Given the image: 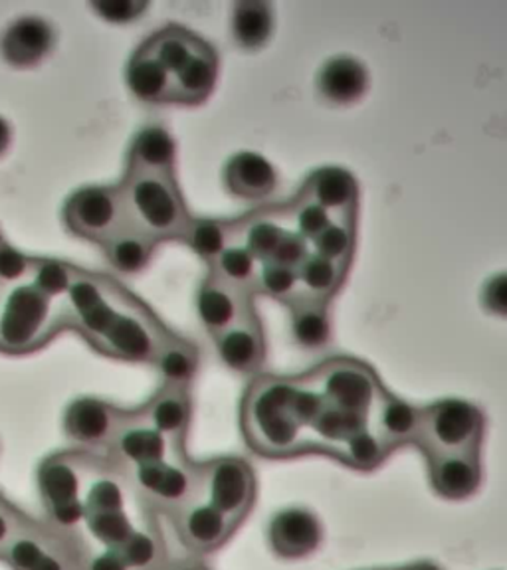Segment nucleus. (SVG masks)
Wrapping results in <instances>:
<instances>
[{
	"label": "nucleus",
	"instance_id": "39",
	"mask_svg": "<svg viewBox=\"0 0 507 570\" xmlns=\"http://www.w3.org/2000/svg\"><path fill=\"white\" fill-rule=\"evenodd\" d=\"M256 285L264 294L287 302L294 295L295 287L300 285L298 269L280 266L276 262H262L259 276H256Z\"/></svg>",
	"mask_w": 507,
	"mask_h": 570
},
{
	"label": "nucleus",
	"instance_id": "23",
	"mask_svg": "<svg viewBox=\"0 0 507 570\" xmlns=\"http://www.w3.org/2000/svg\"><path fill=\"white\" fill-rule=\"evenodd\" d=\"M300 196L323 206L331 216L355 213L359 187L349 170L341 167H323L308 178Z\"/></svg>",
	"mask_w": 507,
	"mask_h": 570
},
{
	"label": "nucleus",
	"instance_id": "4",
	"mask_svg": "<svg viewBox=\"0 0 507 570\" xmlns=\"http://www.w3.org/2000/svg\"><path fill=\"white\" fill-rule=\"evenodd\" d=\"M66 330V297L45 294L28 277L0 289V351L25 355Z\"/></svg>",
	"mask_w": 507,
	"mask_h": 570
},
{
	"label": "nucleus",
	"instance_id": "15",
	"mask_svg": "<svg viewBox=\"0 0 507 570\" xmlns=\"http://www.w3.org/2000/svg\"><path fill=\"white\" fill-rule=\"evenodd\" d=\"M56 46V30L40 17L17 18L0 38V53L12 68H35Z\"/></svg>",
	"mask_w": 507,
	"mask_h": 570
},
{
	"label": "nucleus",
	"instance_id": "9",
	"mask_svg": "<svg viewBox=\"0 0 507 570\" xmlns=\"http://www.w3.org/2000/svg\"><path fill=\"white\" fill-rule=\"evenodd\" d=\"M66 228L81 240L104 246L125 226L119 187H84L64 205Z\"/></svg>",
	"mask_w": 507,
	"mask_h": 570
},
{
	"label": "nucleus",
	"instance_id": "8",
	"mask_svg": "<svg viewBox=\"0 0 507 570\" xmlns=\"http://www.w3.org/2000/svg\"><path fill=\"white\" fill-rule=\"evenodd\" d=\"M201 498L241 527L256 501V475L252 465L241 458H218L201 463Z\"/></svg>",
	"mask_w": 507,
	"mask_h": 570
},
{
	"label": "nucleus",
	"instance_id": "42",
	"mask_svg": "<svg viewBox=\"0 0 507 570\" xmlns=\"http://www.w3.org/2000/svg\"><path fill=\"white\" fill-rule=\"evenodd\" d=\"M32 267H35V258L18 252L4 242L0 246V289L28 279L32 274Z\"/></svg>",
	"mask_w": 507,
	"mask_h": 570
},
{
	"label": "nucleus",
	"instance_id": "35",
	"mask_svg": "<svg viewBox=\"0 0 507 570\" xmlns=\"http://www.w3.org/2000/svg\"><path fill=\"white\" fill-rule=\"evenodd\" d=\"M129 570H160L165 567V547L153 527L135 529V533L119 547Z\"/></svg>",
	"mask_w": 507,
	"mask_h": 570
},
{
	"label": "nucleus",
	"instance_id": "40",
	"mask_svg": "<svg viewBox=\"0 0 507 570\" xmlns=\"http://www.w3.org/2000/svg\"><path fill=\"white\" fill-rule=\"evenodd\" d=\"M331 223V214L323 206L313 203L310 198H298V208H295V224H298V234L305 242H313L325 226Z\"/></svg>",
	"mask_w": 507,
	"mask_h": 570
},
{
	"label": "nucleus",
	"instance_id": "16",
	"mask_svg": "<svg viewBox=\"0 0 507 570\" xmlns=\"http://www.w3.org/2000/svg\"><path fill=\"white\" fill-rule=\"evenodd\" d=\"M481 452H456V454L427 455L428 478L432 490L440 498H472L484 481Z\"/></svg>",
	"mask_w": 507,
	"mask_h": 570
},
{
	"label": "nucleus",
	"instance_id": "37",
	"mask_svg": "<svg viewBox=\"0 0 507 570\" xmlns=\"http://www.w3.org/2000/svg\"><path fill=\"white\" fill-rule=\"evenodd\" d=\"M285 230L270 218H250L242 228V244L259 262H267L284 238Z\"/></svg>",
	"mask_w": 507,
	"mask_h": 570
},
{
	"label": "nucleus",
	"instance_id": "13",
	"mask_svg": "<svg viewBox=\"0 0 507 570\" xmlns=\"http://www.w3.org/2000/svg\"><path fill=\"white\" fill-rule=\"evenodd\" d=\"M173 519L181 541L187 544L188 551L196 554L218 551L223 544L231 541L232 534L238 529L228 517L203 498L178 509Z\"/></svg>",
	"mask_w": 507,
	"mask_h": 570
},
{
	"label": "nucleus",
	"instance_id": "27",
	"mask_svg": "<svg viewBox=\"0 0 507 570\" xmlns=\"http://www.w3.org/2000/svg\"><path fill=\"white\" fill-rule=\"evenodd\" d=\"M157 246L159 244L152 240L149 236H145L143 232L135 230L125 224L116 236H111L101 246V249H104V256L109 262V266L127 276H135L149 267Z\"/></svg>",
	"mask_w": 507,
	"mask_h": 570
},
{
	"label": "nucleus",
	"instance_id": "17",
	"mask_svg": "<svg viewBox=\"0 0 507 570\" xmlns=\"http://www.w3.org/2000/svg\"><path fill=\"white\" fill-rule=\"evenodd\" d=\"M218 356L231 371L242 374L259 373L266 361L264 331L256 313L250 312L238 323L214 337Z\"/></svg>",
	"mask_w": 507,
	"mask_h": 570
},
{
	"label": "nucleus",
	"instance_id": "46",
	"mask_svg": "<svg viewBox=\"0 0 507 570\" xmlns=\"http://www.w3.org/2000/svg\"><path fill=\"white\" fill-rule=\"evenodd\" d=\"M81 570H129L127 562L124 561L119 549H104L101 552L86 554L84 569Z\"/></svg>",
	"mask_w": 507,
	"mask_h": 570
},
{
	"label": "nucleus",
	"instance_id": "51",
	"mask_svg": "<svg viewBox=\"0 0 507 570\" xmlns=\"http://www.w3.org/2000/svg\"><path fill=\"white\" fill-rule=\"evenodd\" d=\"M394 570H404V569H394Z\"/></svg>",
	"mask_w": 507,
	"mask_h": 570
},
{
	"label": "nucleus",
	"instance_id": "48",
	"mask_svg": "<svg viewBox=\"0 0 507 570\" xmlns=\"http://www.w3.org/2000/svg\"><path fill=\"white\" fill-rule=\"evenodd\" d=\"M10 141H12V131H10L9 121L0 117V157L9 151Z\"/></svg>",
	"mask_w": 507,
	"mask_h": 570
},
{
	"label": "nucleus",
	"instance_id": "22",
	"mask_svg": "<svg viewBox=\"0 0 507 570\" xmlns=\"http://www.w3.org/2000/svg\"><path fill=\"white\" fill-rule=\"evenodd\" d=\"M420 428V409L384 392L374 410L373 430L384 448L392 452L401 445L417 444Z\"/></svg>",
	"mask_w": 507,
	"mask_h": 570
},
{
	"label": "nucleus",
	"instance_id": "34",
	"mask_svg": "<svg viewBox=\"0 0 507 570\" xmlns=\"http://www.w3.org/2000/svg\"><path fill=\"white\" fill-rule=\"evenodd\" d=\"M259 259L250 254L238 242H232L218 258L211 264V274L223 279L224 284L232 285L236 289L248 292L250 285H256L259 276Z\"/></svg>",
	"mask_w": 507,
	"mask_h": 570
},
{
	"label": "nucleus",
	"instance_id": "38",
	"mask_svg": "<svg viewBox=\"0 0 507 570\" xmlns=\"http://www.w3.org/2000/svg\"><path fill=\"white\" fill-rule=\"evenodd\" d=\"M71 267L60 259L35 258V267L30 279L36 287H40L45 294L56 299H64L70 287Z\"/></svg>",
	"mask_w": 507,
	"mask_h": 570
},
{
	"label": "nucleus",
	"instance_id": "10",
	"mask_svg": "<svg viewBox=\"0 0 507 570\" xmlns=\"http://www.w3.org/2000/svg\"><path fill=\"white\" fill-rule=\"evenodd\" d=\"M178 454H185V445H175L157 432L143 416L142 409L129 410L111 444V460L119 463L125 472Z\"/></svg>",
	"mask_w": 507,
	"mask_h": 570
},
{
	"label": "nucleus",
	"instance_id": "19",
	"mask_svg": "<svg viewBox=\"0 0 507 570\" xmlns=\"http://www.w3.org/2000/svg\"><path fill=\"white\" fill-rule=\"evenodd\" d=\"M177 160V142L173 135L160 125H147L135 135L125 173H157V175H175Z\"/></svg>",
	"mask_w": 507,
	"mask_h": 570
},
{
	"label": "nucleus",
	"instance_id": "47",
	"mask_svg": "<svg viewBox=\"0 0 507 570\" xmlns=\"http://www.w3.org/2000/svg\"><path fill=\"white\" fill-rule=\"evenodd\" d=\"M160 570H208L198 559H181V561L165 562Z\"/></svg>",
	"mask_w": 507,
	"mask_h": 570
},
{
	"label": "nucleus",
	"instance_id": "2",
	"mask_svg": "<svg viewBox=\"0 0 507 570\" xmlns=\"http://www.w3.org/2000/svg\"><path fill=\"white\" fill-rule=\"evenodd\" d=\"M323 396L310 373L302 376H260L242 402V432L250 450L267 460L315 454L313 426Z\"/></svg>",
	"mask_w": 507,
	"mask_h": 570
},
{
	"label": "nucleus",
	"instance_id": "28",
	"mask_svg": "<svg viewBox=\"0 0 507 570\" xmlns=\"http://www.w3.org/2000/svg\"><path fill=\"white\" fill-rule=\"evenodd\" d=\"M205 45L198 36L193 35L187 28L170 27L160 28L155 35L149 36L142 48L169 71L170 78L177 73L185 63L193 58V53Z\"/></svg>",
	"mask_w": 507,
	"mask_h": 570
},
{
	"label": "nucleus",
	"instance_id": "12",
	"mask_svg": "<svg viewBox=\"0 0 507 570\" xmlns=\"http://www.w3.org/2000/svg\"><path fill=\"white\" fill-rule=\"evenodd\" d=\"M267 541L282 559H305L320 549L323 525L312 509L285 508L272 517Z\"/></svg>",
	"mask_w": 507,
	"mask_h": 570
},
{
	"label": "nucleus",
	"instance_id": "25",
	"mask_svg": "<svg viewBox=\"0 0 507 570\" xmlns=\"http://www.w3.org/2000/svg\"><path fill=\"white\" fill-rule=\"evenodd\" d=\"M292 320L290 331L295 345L303 351H321L330 345L331 321L328 305L312 295L290 297Z\"/></svg>",
	"mask_w": 507,
	"mask_h": 570
},
{
	"label": "nucleus",
	"instance_id": "18",
	"mask_svg": "<svg viewBox=\"0 0 507 570\" xmlns=\"http://www.w3.org/2000/svg\"><path fill=\"white\" fill-rule=\"evenodd\" d=\"M224 185L228 193L248 200H264L277 187L274 165L259 153L242 151L224 167Z\"/></svg>",
	"mask_w": 507,
	"mask_h": 570
},
{
	"label": "nucleus",
	"instance_id": "20",
	"mask_svg": "<svg viewBox=\"0 0 507 570\" xmlns=\"http://www.w3.org/2000/svg\"><path fill=\"white\" fill-rule=\"evenodd\" d=\"M143 416L175 445H185L191 426V396L187 389L160 386L142 409Z\"/></svg>",
	"mask_w": 507,
	"mask_h": 570
},
{
	"label": "nucleus",
	"instance_id": "14",
	"mask_svg": "<svg viewBox=\"0 0 507 570\" xmlns=\"http://www.w3.org/2000/svg\"><path fill=\"white\" fill-rule=\"evenodd\" d=\"M250 312H254L250 292L224 284L223 279H218L214 274H208L198 287L196 313L213 337L238 323Z\"/></svg>",
	"mask_w": 507,
	"mask_h": 570
},
{
	"label": "nucleus",
	"instance_id": "32",
	"mask_svg": "<svg viewBox=\"0 0 507 570\" xmlns=\"http://www.w3.org/2000/svg\"><path fill=\"white\" fill-rule=\"evenodd\" d=\"M343 276H345V267L321 258L315 252H310L308 258L303 259L302 266L298 267V279L305 287L308 295L323 302H328L331 295L338 292L343 284Z\"/></svg>",
	"mask_w": 507,
	"mask_h": 570
},
{
	"label": "nucleus",
	"instance_id": "30",
	"mask_svg": "<svg viewBox=\"0 0 507 570\" xmlns=\"http://www.w3.org/2000/svg\"><path fill=\"white\" fill-rule=\"evenodd\" d=\"M153 366L159 371L163 386L188 391V384L193 383L198 371V351L191 341L173 333L160 347L159 355L155 356Z\"/></svg>",
	"mask_w": 507,
	"mask_h": 570
},
{
	"label": "nucleus",
	"instance_id": "1",
	"mask_svg": "<svg viewBox=\"0 0 507 570\" xmlns=\"http://www.w3.org/2000/svg\"><path fill=\"white\" fill-rule=\"evenodd\" d=\"M66 330L76 331L101 355L153 365L173 335L147 303L114 277L71 267L66 294Z\"/></svg>",
	"mask_w": 507,
	"mask_h": 570
},
{
	"label": "nucleus",
	"instance_id": "21",
	"mask_svg": "<svg viewBox=\"0 0 507 570\" xmlns=\"http://www.w3.org/2000/svg\"><path fill=\"white\" fill-rule=\"evenodd\" d=\"M369 88V71L351 56H335L321 66L318 73V89L321 96L338 104L349 106L365 96Z\"/></svg>",
	"mask_w": 507,
	"mask_h": 570
},
{
	"label": "nucleus",
	"instance_id": "5",
	"mask_svg": "<svg viewBox=\"0 0 507 570\" xmlns=\"http://www.w3.org/2000/svg\"><path fill=\"white\" fill-rule=\"evenodd\" d=\"M96 458L86 452H62L38 468V491L50 527L68 533L84 523V495Z\"/></svg>",
	"mask_w": 507,
	"mask_h": 570
},
{
	"label": "nucleus",
	"instance_id": "49",
	"mask_svg": "<svg viewBox=\"0 0 507 570\" xmlns=\"http://www.w3.org/2000/svg\"><path fill=\"white\" fill-rule=\"evenodd\" d=\"M404 570H442L435 562H415V564H410V567H404Z\"/></svg>",
	"mask_w": 507,
	"mask_h": 570
},
{
	"label": "nucleus",
	"instance_id": "11",
	"mask_svg": "<svg viewBox=\"0 0 507 570\" xmlns=\"http://www.w3.org/2000/svg\"><path fill=\"white\" fill-rule=\"evenodd\" d=\"M129 410L111 402L84 396L76 399L64 414V432L76 444L86 448H111Z\"/></svg>",
	"mask_w": 507,
	"mask_h": 570
},
{
	"label": "nucleus",
	"instance_id": "29",
	"mask_svg": "<svg viewBox=\"0 0 507 570\" xmlns=\"http://www.w3.org/2000/svg\"><path fill=\"white\" fill-rule=\"evenodd\" d=\"M232 38L244 50H260L266 46L274 30L272 4L262 0H241L232 10Z\"/></svg>",
	"mask_w": 507,
	"mask_h": 570
},
{
	"label": "nucleus",
	"instance_id": "50",
	"mask_svg": "<svg viewBox=\"0 0 507 570\" xmlns=\"http://www.w3.org/2000/svg\"><path fill=\"white\" fill-rule=\"evenodd\" d=\"M2 244H4V238H2V232H0V246H2Z\"/></svg>",
	"mask_w": 507,
	"mask_h": 570
},
{
	"label": "nucleus",
	"instance_id": "31",
	"mask_svg": "<svg viewBox=\"0 0 507 570\" xmlns=\"http://www.w3.org/2000/svg\"><path fill=\"white\" fill-rule=\"evenodd\" d=\"M355 213L331 216V223L325 230L312 242L313 252L321 258L330 259L338 266L348 269L353 246H355Z\"/></svg>",
	"mask_w": 507,
	"mask_h": 570
},
{
	"label": "nucleus",
	"instance_id": "43",
	"mask_svg": "<svg viewBox=\"0 0 507 570\" xmlns=\"http://www.w3.org/2000/svg\"><path fill=\"white\" fill-rule=\"evenodd\" d=\"M310 246L303 240L298 232H285L284 238L277 244L276 252L267 262H276L280 266L298 267L302 266L303 259L308 258Z\"/></svg>",
	"mask_w": 507,
	"mask_h": 570
},
{
	"label": "nucleus",
	"instance_id": "41",
	"mask_svg": "<svg viewBox=\"0 0 507 570\" xmlns=\"http://www.w3.org/2000/svg\"><path fill=\"white\" fill-rule=\"evenodd\" d=\"M149 2L145 0H96L89 2V9L94 10L101 20L111 24H127L145 14Z\"/></svg>",
	"mask_w": 507,
	"mask_h": 570
},
{
	"label": "nucleus",
	"instance_id": "26",
	"mask_svg": "<svg viewBox=\"0 0 507 570\" xmlns=\"http://www.w3.org/2000/svg\"><path fill=\"white\" fill-rule=\"evenodd\" d=\"M127 86L135 98L147 104H167L173 101V78L152 53L145 52L142 46L135 50L125 70Z\"/></svg>",
	"mask_w": 507,
	"mask_h": 570
},
{
	"label": "nucleus",
	"instance_id": "7",
	"mask_svg": "<svg viewBox=\"0 0 507 570\" xmlns=\"http://www.w3.org/2000/svg\"><path fill=\"white\" fill-rule=\"evenodd\" d=\"M127 475L149 508L169 515L201 498V463L191 462L187 454L135 468Z\"/></svg>",
	"mask_w": 507,
	"mask_h": 570
},
{
	"label": "nucleus",
	"instance_id": "3",
	"mask_svg": "<svg viewBox=\"0 0 507 570\" xmlns=\"http://www.w3.org/2000/svg\"><path fill=\"white\" fill-rule=\"evenodd\" d=\"M124 200L125 224L152 240H185L193 216L188 214L175 175L125 173L117 185Z\"/></svg>",
	"mask_w": 507,
	"mask_h": 570
},
{
	"label": "nucleus",
	"instance_id": "33",
	"mask_svg": "<svg viewBox=\"0 0 507 570\" xmlns=\"http://www.w3.org/2000/svg\"><path fill=\"white\" fill-rule=\"evenodd\" d=\"M232 236L234 230L231 224L211 218H193L183 242H187L198 258L205 259L206 264H213L214 259L234 242Z\"/></svg>",
	"mask_w": 507,
	"mask_h": 570
},
{
	"label": "nucleus",
	"instance_id": "6",
	"mask_svg": "<svg viewBox=\"0 0 507 570\" xmlns=\"http://www.w3.org/2000/svg\"><path fill=\"white\" fill-rule=\"evenodd\" d=\"M486 419L472 402L445 399L420 409L417 448L427 455L481 452Z\"/></svg>",
	"mask_w": 507,
	"mask_h": 570
},
{
	"label": "nucleus",
	"instance_id": "44",
	"mask_svg": "<svg viewBox=\"0 0 507 570\" xmlns=\"http://www.w3.org/2000/svg\"><path fill=\"white\" fill-rule=\"evenodd\" d=\"M481 303L488 312L507 317V274L490 277L481 289Z\"/></svg>",
	"mask_w": 507,
	"mask_h": 570
},
{
	"label": "nucleus",
	"instance_id": "36",
	"mask_svg": "<svg viewBox=\"0 0 507 570\" xmlns=\"http://www.w3.org/2000/svg\"><path fill=\"white\" fill-rule=\"evenodd\" d=\"M84 525L96 543L104 549H119L135 533L134 521L127 511H107V513H86Z\"/></svg>",
	"mask_w": 507,
	"mask_h": 570
},
{
	"label": "nucleus",
	"instance_id": "45",
	"mask_svg": "<svg viewBox=\"0 0 507 570\" xmlns=\"http://www.w3.org/2000/svg\"><path fill=\"white\" fill-rule=\"evenodd\" d=\"M28 517L22 515L17 508H12L4 499L0 498V554L9 547L20 527L27 523Z\"/></svg>",
	"mask_w": 507,
	"mask_h": 570
},
{
	"label": "nucleus",
	"instance_id": "24",
	"mask_svg": "<svg viewBox=\"0 0 507 570\" xmlns=\"http://www.w3.org/2000/svg\"><path fill=\"white\" fill-rule=\"evenodd\" d=\"M216 78H218V56L205 42L173 76V101L185 104V106L203 104L213 94Z\"/></svg>",
	"mask_w": 507,
	"mask_h": 570
}]
</instances>
